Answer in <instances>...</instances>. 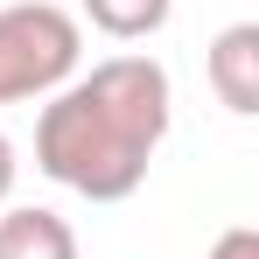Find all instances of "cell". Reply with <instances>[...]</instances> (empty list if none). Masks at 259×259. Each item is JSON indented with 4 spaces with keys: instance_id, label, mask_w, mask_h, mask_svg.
<instances>
[{
    "instance_id": "1",
    "label": "cell",
    "mask_w": 259,
    "mask_h": 259,
    "mask_svg": "<svg viewBox=\"0 0 259 259\" xmlns=\"http://www.w3.org/2000/svg\"><path fill=\"white\" fill-rule=\"evenodd\" d=\"M175 84L154 56H105L63 91H49L35 119V168L91 203H126L147 182L154 147L168 140Z\"/></svg>"
},
{
    "instance_id": "2",
    "label": "cell",
    "mask_w": 259,
    "mask_h": 259,
    "mask_svg": "<svg viewBox=\"0 0 259 259\" xmlns=\"http://www.w3.org/2000/svg\"><path fill=\"white\" fill-rule=\"evenodd\" d=\"M84 28L56 0H7L0 7V105L49 98L77 77Z\"/></svg>"
},
{
    "instance_id": "3",
    "label": "cell",
    "mask_w": 259,
    "mask_h": 259,
    "mask_svg": "<svg viewBox=\"0 0 259 259\" xmlns=\"http://www.w3.org/2000/svg\"><path fill=\"white\" fill-rule=\"evenodd\" d=\"M203 70H210L217 105L238 112V119H252L259 112V21H231V28L210 42Z\"/></svg>"
},
{
    "instance_id": "4",
    "label": "cell",
    "mask_w": 259,
    "mask_h": 259,
    "mask_svg": "<svg viewBox=\"0 0 259 259\" xmlns=\"http://www.w3.org/2000/svg\"><path fill=\"white\" fill-rule=\"evenodd\" d=\"M0 259H77V231L49 203H14L0 210Z\"/></svg>"
},
{
    "instance_id": "5",
    "label": "cell",
    "mask_w": 259,
    "mask_h": 259,
    "mask_svg": "<svg viewBox=\"0 0 259 259\" xmlns=\"http://www.w3.org/2000/svg\"><path fill=\"white\" fill-rule=\"evenodd\" d=\"M175 14V0H84V21L98 35H112V42H147V35H161Z\"/></svg>"
},
{
    "instance_id": "6",
    "label": "cell",
    "mask_w": 259,
    "mask_h": 259,
    "mask_svg": "<svg viewBox=\"0 0 259 259\" xmlns=\"http://www.w3.org/2000/svg\"><path fill=\"white\" fill-rule=\"evenodd\" d=\"M210 259H259V231L252 224H231V231L210 245Z\"/></svg>"
},
{
    "instance_id": "7",
    "label": "cell",
    "mask_w": 259,
    "mask_h": 259,
    "mask_svg": "<svg viewBox=\"0 0 259 259\" xmlns=\"http://www.w3.org/2000/svg\"><path fill=\"white\" fill-rule=\"evenodd\" d=\"M14 175H21V161H14V140L0 133V210H7V196H14Z\"/></svg>"
}]
</instances>
